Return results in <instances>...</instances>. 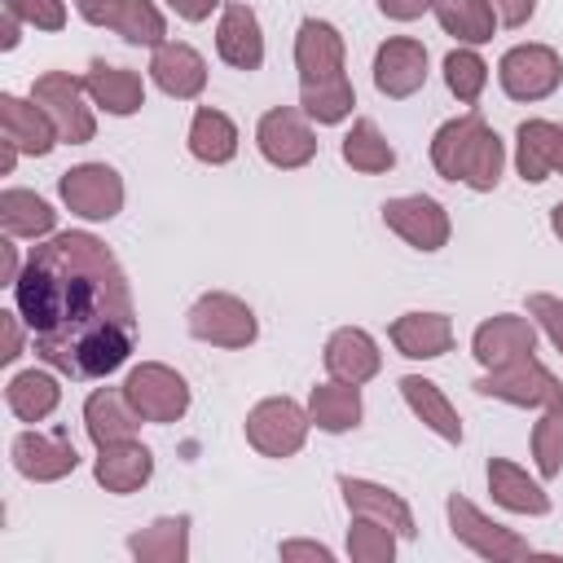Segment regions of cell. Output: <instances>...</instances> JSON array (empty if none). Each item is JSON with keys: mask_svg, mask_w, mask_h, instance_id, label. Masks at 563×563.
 Instances as JSON below:
<instances>
[{"mask_svg": "<svg viewBox=\"0 0 563 563\" xmlns=\"http://www.w3.org/2000/svg\"><path fill=\"white\" fill-rule=\"evenodd\" d=\"M444 510H449V532H453L466 550H475L479 559L515 563V559H532V554H537L532 541H523L515 528H501L497 519H488V515H484L475 501H466L462 493H453V497L444 501Z\"/></svg>", "mask_w": 563, "mask_h": 563, "instance_id": "5b68a950", "label": "cell"}, {"mask_svg": "<svg viewBox=\"0 0 563 563\" xmlns=\"http://www.w3.org/2000/svg\"><path fill=\"white\" fill-rule=\"evenodd\" d=\"M528 352H537V325H532V317H519V312H497V317L479 321L471 334V356L484 369L510 365Z\"/></svg>", "mask_w": 563, "mask_h": 563, "instance_id": "2e32d148", "label": "cell"}, {"mask_svg": "<svg viewBox=\"0 0 563 563\" xmlns=\"http://www.w3.org/2000/svg\"><path fill=\"white\" fill-rule=\"evenodd\" d=\"M391 343L409 361H435L453 347V321L444 312H405L391 321Z\"/></svg>", "mask_w": 563, "mask_h": 563, "instance_id": "cb8c5ba5", "label": "cell"}, {"mask_svg": "<svg viewBox=\"0 0 563 563\" xmlns=\"http://www.w3.org/2000/svg\"><path fill=\"white\" fill-rule=\"evenodd\" d=\"M154 475V453L132 435V440H114V444H101L97 449V462H92V479L106 488V493H136L141 484H150Z\"/></svg>", "mask_w": 563, "mask_h": 563, "instance_id": "7402d4cb", "label": "cell"}, {"mask_svg": "<svg viewBox=\"0 0 563 563\" xmlns=\"http://www.w3.org/2000/svg\"><path fill=\"white\" fill-rule=\"evenodd\" d=\"M554 172L563 176V128H559V141H554Z\"/></svg>", "mask_w": 563, "mask_h": 563, "instance_id": "f5cc1de1", "label": "cell"}, {"mask_svg": "<svg viewBox=\"0 0 563 563\" xmlns=\"http://www.w3.org/2000/svg\"><path fill=\"white\" fill-rule=\"evenodd\" d=\"M396 554V532L369 515H352L347 528V559L352 563H391Z\"/></svg>", "mask_w": 563, "mask_h": 563, "instance_id": "74e56055", "label": "cell"}, {"mask_svg": "<svg viewBox=\"0 0 563 563\" xmlns=\"http://www.w3.org/2000/svg\"><path fill=\"white\" fill-rule=\"evenodd\" d=\"M101 26H110L119 40L136 48H158L167 40V18L158 13L154 0H110L101 13Z\"/></svg>", "mask_w": 563, "mask_h": 563, "instance_id": "83f0119b", "label": "cell"}, {"mask_svg": "<svg viewBox=\"0 0 563 563\" xmlns=\"http://www.w3.org/2000/svg\"><path fill=\"white\" fill-rule=\"evenodd\" d=\"M62 202L84 220H114L123 211V176L110 163H79L57 176Z\"/></svg>", "mask_w": 563, "mask_h": 563, "instance_id": "8fae6325", "label": "cell"}, {"mask_svg": "<svg viewBox=\"0 0 563 563\" xmlns=\"http://www.w3.org/2000/svg\"><path fill=\"white\" fill-rule=\"evenodd\" d=\"M0 132H4V141L18 154H31V158L53 154V145L62 141L57 128H53V119L35 101H22L13 92H0Z\"/></svg>", "mask_w": 563, "mask_h": 563, "instance_id": "44dd1931", "label": "cell"}, {"mask_svg": "<svg viewBox=\"0 0 563 563\" xmlns=\"http://www.w3.org/2000/svg\"><path fill=\"white\" fill-rule=\"evenodd\" d=\"M84 92H88L84 75H70V70H44L31 84V101L53 119V128L66 145H84L97 136V119H92Z\"/></svg>", "mask_w": 563, "mask_h": 563, "instance_id": "277c9868", "label": "cell"}, {"mask_svg": "<svg viewBox=\"0 0 563 563\" xmlns=\"http://www.w3.org/2000/svg\"><path fill=\"white\" fill-rule=\"evenodd\" d=\"M295 70L299 106L317 123H343L356 106L352 79L343 75V35L321 18H303L295 31Z\"/></svg>", "mask_w": 563, "mask_h": 563, "instance_id": "7a4b0ae2", "label": "cell"}, {"mask_svg": "<svg viewBox=\"0 0 563 563\" xmlns=\"http://www.w3.org/2000/svg\"><path fill=\"white\" fill-rule=\"evenodd\" d=\"M396 387H400L405 405H409L440 440L462 444V418H457V409L449 405V396L440 391V383H431V378H422V374H405Z\"/></svg>", "mask_w": 563, "mask_h": 563, "instance_id": "4316f807", "label": "cell"}, {"mask_svg": "<svg viewBox=\"0 0 563 563\" xmlns=\"http://www.w3.org/2000/svg\"><path fill=\"white\" fill-rule=\"evenodd\" d=\"M339 493H343V506H347V515H369V519H378V523H387L396 537H418V528H413V510H409V501L400 497V493H391V488H383V484H374V479H356V475H339Z\"/></svg>", "mask_w": 563, "mask_h": 563, "instance_id": "d6986e66", "label": "cell"}, {"mask_svg": "<svg viewBox=\"0 0 563 563\" xmlns=\"http://www.w3.org/2000/svg\"><path fill=\"white\" fill-rule=\"evenodd\" d=\"M488 493L510 515H545L550 510L545 488L523 466H515L510 457H488Z\"/></svg>", "mask_w": 563, "mask_h": 563, "instance_id": "484cf974", "label": "cell"}, {"mask_svg": "<svg viewBox=\"0 0 563 563\" xmlns=\"http://www.w3.org/2000/svg\"><path fill=\"white\" fill-rule=\"evenodd\" d=\"M528 317H532V321L550 334V343L563 352V299L537 290V295H528Z\"/></svg>", "mask_w": 563, "mask_h": 563, "instance_id": "60d3db41", "label": "cell"}, {"mask_svg": "<svg viewBox=\"0 0 563 563\" xmlns=\"http://www.w3.org/2000/svg\"><path fill=\"white\" fill-rule=\"evenodd\" d=\"M110 0H75V13L88 22V26H101V13H106Z\"/></svg>", "mask_w": 563, "mask_h": 563, "instance_id": "681fc988", "label": "cell"}, {"mask_svg": "<svg viewBox=\"0 0 563 563\" xmlns=\"http://www.w3.org/2000/svg\"><path fill=\"white\" fill-rule=\"evenodd\" d=\"M185 321H189V334L198 343H211V347H251L255 334H260L255 312L238 295H229V290L198 295Z\"/></svg>", "mask_w": 563, "mask_h": 563, "instance_id": "52a82bcc", "label": "cell"}, {"mask_svg": "<svg viewBox=\"0 0 563 563\" xmlns=\"http://www.w3.org/2000/svg\"><path fill=\"white\" fill-rule=\"evenodd\" d=\"M13 308L22 312L40 361L66 378H106L132 356V286L97 233L70 229L35 242L13 282Z\"/></svg>", "mask_w": 563, "mask_h": 563, "instance_id": "6da1fadb", "label": "cell"}, {"mask_svg": "<svg viewBox=\"0 0 563 563\" xmlns=\"http://www.w3.org/2000/svg\"><path fill=\"white\" fill-rule=\"evenodd\" d=\"M9 457H13V471H18L22 479H35V484L66 479V475L79 466V453H75L66 427H57V431H22V435H13Z\"/></svg>", "mask_w": 563, "mask_h": 563, "instance_id": "4fadbf2b", "label": "cell"}, {"mask_svg": "<svg viewBox=\"0 0 563 563\" xmlns=\"http://www.w3.org/2000/svg\"><path fill=\"white\" fill-rule=\"evenodd\" d=\"M189 154L207 167H220L238 154V128L224 110H211V106H198L194 110V123H189Z\"/></svg>", "mask_w": 563, "mask_h": 563, "instance_id": "4dcf8cb0", "label": "cell"}, {"mask_svg": "<svg viewBox=\"0 0 563 563\" xmlns=\"http://www.w3.org/2000/svg\"><path fill=\"white\" fill-rule=\"evenodd\" d=\"M554 141H559V123L550 119H523L515 128V167L528 185H541L554 172Z\"/></svg>", "mask_w": 563, "mask_h": 563, "instance_id": "1f68e13d", "label": "cell"}, {"mask_svg": "<svg viewBox=\"0 0 563 563\" xmlns=\"http://www.w3.org/2000/svg\"><path fill=\"white\" fill-rule=\"evenodd\" d=\"M444 84H449V92L462 101V106H475L479 101V92H484V84H488V62L475 53V48H453L449 57H444Z\"/></svg>", "mask_w": 563, "mask_h": 563, "instance_id": "8d00e7d4", "label": "cell"}, {"mask_svg": "<svg viewBox=\"0 0 563 563\" xmlns=\"http://www.w3.org/2000/svg\"><path fill=\"white\" fill-rule=\"evenodd\" d=\"M18 317H22V312H0V330H4V352H0V361H4V365H9V361H18V352H22Z\"/></svg>", "mask_w": 563, "mask_h": 563, "instance_id": "f6af8a7d", "label": "cell"}, {"mask_svg": "<svg viewBox=\"0 0 563 563\" xmlns=\"http://www.w3.org/2000/svg\"><path fill=\"white\" fill-rule=\"evenodd\" d=\"M13 158H18V150H13L9 141H4V150H0V172H4V176L13 172Z\"/></svg>", "mask_w": 563, "mask_h": 563, "instance_id": "816d5d0a", "label": "cell"}, {"mask_svg": "<svg viewBox=\"0 0 563 563\" xmlns=\"http://www.w3.org/2000/svg\"><path fill=\"white\" fill-rule=\"evenodd\" d=\"M216 53L233 70H260L264 66V31L251 4H224L216 22Z\"/></svg>", "mask_w": 563, "mask_h": 563, "instance_id": "ffe728a7", "label": "cell"}, {"mask_svg": "<svg viewBox=\"0 0 563 563\" xmlns=\"http://www.w3.org/2000/svg\"><path fill=\"white\" fill-rule=\"evenodd\" d=\"M321 361H325V374H330V378L352 383V387L369 383V378L383 369V352H378V343L369 339V330H361V325L334 330V334L325 339Z\"/></svg>", "mask_w": 563, "mask_h": 563, "instance_id": "ac0fdd59", "label": "cell"}, {"mask_svg": "<svg viewBox=\"0 0 563 563\" xmlns=\"http://www.w3.org/2000/svg\"><path fill=\"white\" fill-rule=\"evenodd\" d=\"M383 224H387L396 238H405L413 251H440V246L449 242V233H453L449 211H444L435 198H427V194L387 198V202H383Z\"/></svg>", "mask_w": 563, "mask_h": 563, "instance_id": "5bb4252c", "label": "cell"}, {"mask_svg": "<svg viewBox=\"0 0 563 563\" xmlns=\"http://www.w3.org/2000/svg\"><path fill=\"white\" fill-rule=\"evenodd\" d=\"M497 79L510 101H545L563 84V62L550 44H515L501 53Z\"/></svg>", "mask_w": 563, "mask_h": 563, "instance_id": "30bf717a", "label": "cell"}, {"mask_svg": "<svg viewBox=\"0 0 563 563\" xmlns=\"http://www.w3.org/2000/svg\"><path fill=\"white\" fill-rule=\"evenodd\" d=\"M431 167L444 176V180H462L471 185L475 194H488L497 189L501 180V167H506V145L501 136L471 110V114H457L449 123L435 128L431 136Z\"/></svg>", "mask_w": 563, "mask_h": 563, "instance_id": "3957f363", "label": "cell"}, {"mask_svg": "<svg viewBox=\"0 0 563 563\" xmlns=\"http://www.w3.org/2000/svg\"><path fill=\"white\" fill-rule=\"evenodd\" d=\"M308 409L290 396H268L246 413V440L264 457H295L308 440Z\"/></svg>", "mask_w": 563, "mask_h": 563, "instance_id": "ba28073f", "label": "cell"}, {"mask_svg": "<svg viewBox=\"0 0 563 563\" xmlns=\"http://www.w3.org/2000/svg\"><path fill=\"white\" fill-rule=\"evenodd\" d=\"M277 554H282V563H295V559L330 563V559H334V550H330V545H321V541H282V545H277Z\"/></svg>", "mask_w": 563, "mask_h": 563, "instance_id": "b9f144b4", "label": "cell"}, {"mask_svg": "<svg viewBox=\"0 0 563 563\" xmlns=\"http://www.w3.org/2000/svg\"><path fill=\"white\" fill-rule=\"evenodd\" d=\"M0 9L18 13L35 31H62L66 26V0H0Z\"/></svg>", "mask_w": 563, "mask_h": 563, "instance_id": "ab89813d", "label": "cell"}, {"mask_svg": "<svg viewBox=\"0 0 563 563\" xmlns=\"http://www.w3.org/2000/svg\"><path fill=\"white\" fill-rule=\"evenodd\" d=\"M22 31V18L18 13H9V9H0V48H18V35Z\"/></svg>", "mask_w": 563, "mask_h": 563, "instance_id": "7dc6e473", "label": "cell"}, {"mask_svg": "<svg viewBox=\"0 0 563 563\" xmlns=\"http://www.w3.org/2000/svg\"><path fill=\"white\" fill-rule=\"evenodd\" d=\"M427 9H435V0H378V13L391 18V22H413Z\"/></svg>", "mask_w": 563, "mask_h": 563, "instance_id": "ee69618b", "label": "cell"}, {"mask_svg": "<svg viewBox=\"0 0 563 563\" xmlns=\"http://www.w3.org/2000/svg\"><path fill=\"white\" fill-rule=\"evenodd\" d=\"M501 26H523L537 13V0H488Z\"/></svg>", "mask_w": 563, "mask_h": 563, "instance_id": "7bdbcfd3", "label": "cell"}, {"mask_svg": "<svg viewBox=\"0 0 563 563\" xmlns=\"http://www.w3.org/2000/svg\"><path fill=\"white\" fill-rule=\"evenodd\" d=\"M532 462L541 479H554L563 471V405H550L532 422Z\"/></svg>", "mask_w": 563, "mask_h": 563, "instance_id": "f35d334b", "label": "cell"}, {"mask_svg": "<svg viewBox=\"0 0 563 563\" xmlns=\"http://www.w3.org/2000/svg\"><path fill=\"white\" fill-rule=\"evenodd\" d=\"M150 79H154L167 97L194 101V97L207 88V62H202V53H198L194 44H185V40H163V44L154 48V57H150Z\"/></svg>", "mask_w": 563, "mask_h": 563, "instance_id": "e0dca14e", "label": "cell"}, {"mask_svg": "<svg viewBox=\"0 0 563 563\" xmlns=\"http://www.w3.org/2000/svg\"><path fill=\"white\" fill-rule=\"evenodd\" d=\"M136 422H141V413L132 409V400L123 396V387H97L84 400V431H88V440L97 449L101 444H114V440H132L136 435Z\"/></svg>", "mask_w": 563, "mask_h": 563, "instance_id": "d4e9b609", "label": "cell"}, {"mask_svg": "<svg viewBox=\"0 0 563 563\" xmlns=\"http://www.w3.org/2000/svg\"><path fill=\"white\" fill-rule=\"evenodd\" d=\"M255 145L260 154L282 167V172H295V167H308L317 158V132L308 128V119L295 110V106H273L260 114L255 123Z\"/></svg>", "mask_w": 563, "mask_h": 563, "instance_id": "7c38bea8", "label": "cell"}, {"mask_svg": "<svg viewBox=\"0 0 563 563\" xmlns=\"http://www.w3.org/2000/svg\"><path fill=\"white\" fill-rule=\"evenodd\" d=\"M123 396L132 400L141 422H180L189 409V383L163 361H141L123 378Z\"/></svg>", "mask_w": 563, "mask_h": 563, "instance_id": "9c48e42d", "label": "cell"}, {"mask_svg": "<svg viewBox=\"0 0 563 563\" xmlns=\"http://www.w3.org/2000/svg\"><path fill=\"white\" fill-rule=\"evenodd\" d=\"M84 88H88L92 106H101V110L114 114V119H128V114H136V110L145 106V79H141L136 70L110 66V62H101V57L84 70Z\"/></svg>", "mask_w": 563, "mask_h": 563, "instance_id": "603a6c76", "label": "cell"}, {"mask_svg": "<svg viewBox=\"0 0 563 563\" xmlns=\"http://www.w3.org/2000/svg\"><path fill=\"white\" fill-rule=\"evenodd\" d=\"M185 22H207L216 9H220V0H167Z\"/></svg>", "mask_w": 563, "mask_h": 563, "instance_id": "bcb514c9", "label": "cell"}, {"mask_svg": "<svg viewBox=\"0 0 563 563\" xmlns=\"http://www.w3.org/2000/svg\"><path fill=\"white\" fill-rule=\"evenodd\" d=\"M0 229L9 238H35L40 242V238H53L57 211L31 189H4L0 194Z\"/></svg>", "mask_w": 563, "mask_h": 563, "instance_id": "d6a6232c", "label": "cell"}, {"mask_svg": "<svg viewBox=\"0 0 563 563\" xmlns=\"http://www.w3.org/2000/svg\"><path fill=\"white\" fill-rule=\"evenodd\" d=\"M550 229H554V238L563 242V202H554V207H550Z\"/></svg>", "mask_w": 563, "mask_h": 563, "instance_id": "f907efd6", "label": "cell"}, {"mask_svg": "<svg viewBox=\"0 0 563 563\" xmlns=\"http://www.w3.org/2000/svg\"><path fill=\"white\" fill-rule=\"evenodd\" d=\"M128 550L141 563H185L189 559V515H163L150 528L128 537Z\"/></svg>", "mask_w": 563, "mask_h": 563, "instance_id": "f1b7e54d", "label": "cell"}, {"mask_svg": "<svg viewBox=\"0 0 563 563\" xmlns=\"http://www.w3.org/2000/svg\"><path fill=\"white\" fill-rule=\"evenodd\" d=\"M0 255H4V282L13 286L22 268H18V246H13V238H9V233H4V242H0Z\"/></svg>", "mask_w": 563, "mask_h": 563, "instance_id": "c3c4849f", "label": "cell"}, {"mask_svg": "<svg viewBox=\"0 0 563 563\" xmlns=\"http://www.w3.org/2000/svg\"><path fill=\"white\" fill-rule=\"evenodd\" d=\"M435 22L444 26V35H453L457 44L475 48V44H488L493 31H497V13L488 0H435Z\"/></svg>", "mask_w": 563, "mask_h": 563, "instance_id": "e575fe53", "label": "cell"}, {"mask_svg": "<svg viewBox=\"0 0 563 563\" xmlns=\"http://www.w3.org/2000/svg\"><path fill=\"white\" fill-rule=\"evenodd\" d=\"M475 391L479 396H493V400H506V405H519V409H550V405H563V383L528 352L510 365H497L488 369L484 378H475Z\"/></svg>", "mask_w": 563, "mask_h": 563, "instance_id": "8992f818", "label": "cell"}, {"mask_svg": "<svg viewBox=\"0 0 563 563\" xmlns=\"http://www.w3.org/2000/svg\"><path fill=\"white\" fill-rule=\"evenodd\" d=\"M427 84V48L413 35H391L374 53V88L391 101L413 97Z\"/></svg>", "mask_w": 563, "mask_h": 563, "instance_id": "9a60e30c", "label": "cell"}, {"mask_svg": "<svg viewBox=\"0 0 563 563\" xmlns=\"http://www.w3.org/2000/svg\"><path fill=\"white\" fill-rule=\"evenodd\" d=\"M343 163H347L352 172H361V176H383V172L396 167V150H391V141L378 132L374 119H356L352 132L343 136Z\"/></svg>", "mask_w": 563, "mask_h": 563, "instance_id": "d590c367", "label": "cell"}, {"mask_svg": "<svg viewBox=\"0 0 563 563\" xmlns=\"http://www.w3.org/2000/svg\"><path fill=\"white\" fill-rule=\"evenodd\" d=\"M57 400H62V383L53 374H44V369H22L4 387V405L22 422H44L57 409Z\"/></svg>", "mask_w": 563, "mask_h": 563, "instance_id": "836d02e7", "label": "cell"}, {"mask_svg": "<svg viewBox=\"0 0 563 563\" xmlns=\"http://www.w3.org/2000/svg\"><path fill=\"white\" fill-rule=\"evenodd\" d=\"M361 387H352V383H339V378H330V383H321V387H312V396H308V418H312V427H321V431H330V435H343V431H352L356 422H361Z\"/></svg>", "mask_w": 563, "mask_h": 563, "instance_id": "f546056e", "label": "cell"}]
</instances>
